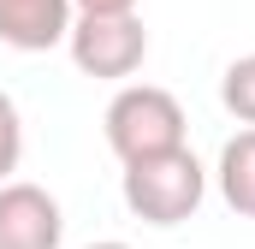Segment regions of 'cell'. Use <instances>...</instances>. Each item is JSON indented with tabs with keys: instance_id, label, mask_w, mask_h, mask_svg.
Instances as JSON below:
<instances>
[{
	"instance_id": "1",
	"label": "cell",
	"mask_w": 255,
	"mask_h": 249,
	"mask_svg": "<svg viewBox=\"0 0 255 249\" xmlns=\"http://www.w3.org/2000/svg\"><path fill=\"white\" fill-rule=\"evenodd\" d=\"M119 196L125 208L142 220V226H184L202 196H208V172L190 148H166V154H142V160H125V178H119Z\"/></svg>"
},
{
	"instance_id": "2",
	"label": "cell",
	"mask_w": 255,
	"mask_h": 249,
	"mask_svg": "<svg viewBox=\"0 0 255 249\" xmlns=\"http://www.w3.org/2000/svg\"><path fill=\"white\" fill-rule=\"evenodd\" d=\"M101 130H107V148L119 160H142V154H166V148H184V107L172 89L160 83H125L107 113H101Z\"/></svg>"
},
{
	"instance_id": "3",
	"label": "cell",
	"mask_w": 255,
	"mask_h": 249,
	"mask_svg": "<svg viewBox=\"0 0 255 249\" xmlns=\"http://www.w3.org/2000/svg\"><path fill=\"white\" fill-rule=\"evenodd\" d=\"M65 48H71V65L83 77L125 83L148 60V30L136 12H77L65 30Z\"/></svg>"
},
{
	"instance_id": "4",
	"label": "cell",
	"mask_w": 255,
	"mask_h": 249,
	"mask_svg": "<svg viewBox=\"0 0 255 249\" xmlns=\"http://www.w3.org/2000/svg\"><path fill=\"white\" fill-rule=\"evenodd\" d=\"M65 214L42 184L6 178L0 184V249H60Z\"/></svg>"
},
{
	"instance_id": "5",
	"label": "cell",
	"mask_w": 255,
	"mask_h": 249,
	"mask_svg": "<svg viewBox=\"0 0 255 249\" xmlns=\"http://www.w3.org/2000/svg\"><path fill=\"white\" fill-rule=\"evenodd\" d=\"M77 6L71 0H0V42L18 54H48L71 30Z\"/></svg>"
},
{
	"instance_id": "6",
	"label": "cell",
	"mask_w": 255,
	"mask_h": 249,
	"mask_svg": "<svg viewBox=\"0 0 255 249\" xmlns=\"http://www.w3.org/2000/svg\"><path fill=\"white\" fill-rule=\"evenodd\" d=\"M214 184H220V202H226L238 220H255V124L238 130V136L220 148Z\"/></svg>"
},
{
	"instance_id": "7",
	"label": "cell",
	"mask_w": 255,
	"mask_h": 249,
	"mask_svg": "<svg viewBox=\"0 0 255 249\" xmlns=\"http://www.w3.org/2000/svg\"><path fill=\"white\" fill-rule=\"evenodd\" d=\"M220 101H226V113L238 124H255V54L226 65V77H220Z\"/></svg>"
},
{
	"instance_id": "8",
	"label": "cell",
	"mask_w": 255,
	"mask_h": 249,
	"mask_svg": "<svg viewBox=\"0 0 255 249\" xmlns=\"http://www.w3.org/2000/svg\"><path fill=\"white\" fill-rule=\"evenodd\" d=\"M18 160H24V119H18V101L0 89V184L18 172Z\"/></svg>"
},
{
	"instance_id": "9",
	"label": "cell",
	"mask_w": 255,
	"mask_h": 249,
	"mask_svg": "<svg viewBox=\"0 0 255 249\" xmlns=\"http://www.w3.org/2000/svg\"><path fill=\"white\" fill-rule=\"evenodd\" d=\"M77 12H136L142 0H71Z\"/></svg>"
},
{
	"instance_id": "10",
	"label": "cell",
	"mask_w": 255,
	"mask_h": 249,
	"mask_svg": "<svg viewBox=\"0 0 255 249\" xmlns=\"http://www.w3.org/2000/svg\"><path fill=\"white\" fill-rule=\"evenodd\" d=\"M89 249H130V244H119V238H107V244H89Z\"/></svg>"
}]
</instances>
